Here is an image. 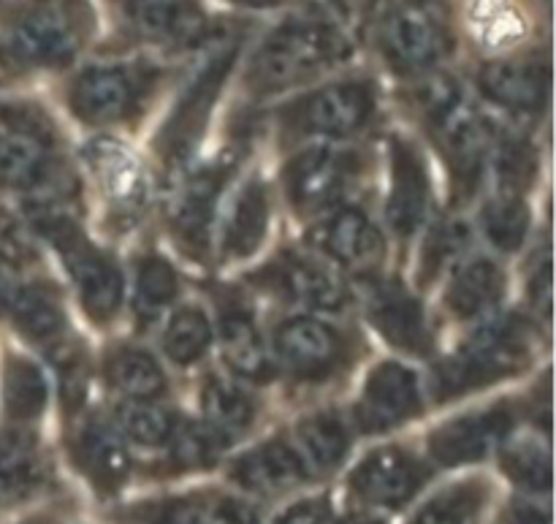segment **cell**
Listing matches in <instances>:
<instances>
[{"label":"cell","mask_w":556,"mask_h":524,"mask_svg":"<svg viewBox=\"0 0 556 524\" xmlns=\"http://www.w3.org/2000/svg\"><path fill=\"white\" fill-rule=\"evenodd\" d=\"M275 524H334V514H331L329 500L313 498L291 506Z\"/></svg>","instance_id":"cell-47"},{"label":"cell","mask_w":556,"mask_h":524,"mask_svg":"<svg viewBox=\"0 0 556 524\" xmlns=\"http://www.w3.org/2000/svg\"><path fill=\"white\" fill-rule=\"evenodd\" d=\"M494 174H497L500 194H516L535 179L538 155L530 141L519 134H505L494 147Z\"/></svg>","instance_id":"cell-40"},{"label":"cell","mask_w":556,"mask_h":524,"mask_svg":"<svg viewBox=\"0 0 556 524\" xmlns=\"http://www.w3.org/2000/svg\"><path fill=\"white\" fill-rule=\"evenodd\" d=\"M532 357L530 326L519 319H500L483 326L470 342L459 348L434 375L438 400H456L467 391L521 373Z\"/></svg>","instance_id":"cell-5"},{"label":"cell","mask_w":556,"mask_h":524,"mask_svg":"<svg viewBox=\"0 0 556 524\" xmlns=\"http://www.w3.org/2000/svg\"><path fill=\"white\" fill-rule=\"evenodd\" d=\"M27 524H54V522H47V520H36V522H27Z\"/></svg>","instance_id":"cell-53"},{"label":"cell","mask_w":556,"mask_h":524,"mask_svg":"<svg viewBox=\"0 0 556 524\" xmlns=\"http://www.w3.org/2000/svg\"><path fill=\"white\" fill-rule=\"evenodd\" d=\"M369 321L391 346L410 357H427L432 351V332L424 308L400 283L386 280L369 291Z\"/></svg>","instance_id":"cell-19"},{"label":"cell","mask_w":556,"mask_h":524,"mask_svg":"<svg viewBox=\"0 0 556 524\" xmlns=\"http://www.w3.org/2000/svg\"><path fill=\"white\" fill-rule=\"evenodd\" d=\"M123 25L136 41L150 47L193 49L210 43V14L201 0H117Z\"/></svg>","instance_id":"cell-10"},{"label":"cell","mask_w":556,"mask_h":524,"mask_svg":"<svg viewBox=\"0 0 556 524\" xmlns=\"http://www.w3.org/2000/svg\"><path fill=\"white\" fill-rule=\"evenodd\" d=\"M223 183H226V169L212 166L204 172L193 174L182 188L179 199L174 201L172 210V232L174 239L185 253L193 259H204L210 250L212 217H215L217 196H220Z\"/></svg>","instance_id":"cell-23"},{"label":"cell","mask_w":556,"mask_h":524,"mask_svg":"<svg viewBox=\"0 0 556 524\" xmlns=\"http://www.w3.org/2000/svg\"><path fill=\"white\" fill-rule=\"evenodd\" d=\"M378 49L400 76H427L454 52V30L434 3L400 0L380 20Z\"/></svg>","instance_id":"cell-7"},{"label":"cell","mask_w":556,"mask_h":524,"mask_svg":"<svg viewBox=\"0 0 556 524\" xmlns=\"http://www.w3.org/2000/svg\"><path fill=\"white\" fill-rule=\"evenodd\" d=\"M106 380L128 402H155L166 391L161 364L141 348H117L106 359Z\"/></svg>","instance_id":"cell-30"},{"label":"cell","mask_w":556,"mask_h":524,"mask_svg":"<svg viewBox=\"0 0 556 524\" xmlns=\"http://www.w3.org/2000/svg\"><path fill=\"white\" fill-rule=\"evenodd\" d=\"M503 471L514 484H519L530 495L552 492V457L546 446H538L535 440H514L503 444Z\"/></svg>","instance_id":"cell-35"},{"label":"cell","mask_w":556,"mask_h":524,"mask_svg":"<svg viewBox=\"0 0 556 524\" xmlns=\"http://www.w3.org/2000/svg\"><path fill=\"white\" fill-rule=\"evenodd\" d=\"M212 511H215L217 524H264L258 506L253 500L237 498V495L212 498Z\"/></svg>","instance_id":"cell-46"},{"label":"cell","mask_w":556,"mask_h":524,"mask_svg":"<svg viewBox=\"0 0 556 524\" xmlns=\"http://www.w3.org/2000/svg\"><path fill=\"white\" fill-rule=\"evenodd\" d=\"M228 3L239 5V9H250V11H269V9H280L286 0H228Z\"/></svg>","instance_id":"cell-51"},{"label":"cell","mask_w":556,"mask_h":524,"mask_svg":"<svg viewBox=\"0 0 556 524\" xmlns=\"http://www.w3.org/2000/svg\"><path fill=\"white\" fill-rule=\"evenodd\" d=\"M313 242L324 250L329 259L353 272H372L383 264L386 242L380 228L364 210L334 212L329 221L320 223L313 234Z\"/></svg>","instance_id":"cell-18"},{"label":"cell","mask_w":556,"mask_h":524,"mask_svg":"<svg viewBox=\"0 0 556 524\" xmlns=\"http://www.w3.org/2000/svg\"><path fill=\"white\" fill-rule=\"evenodd\" d=\"M467 245V228L459 226V223H440L438 228L429 237L427 248H424V264H421V275L424 283L432 280L451 259L465 250Z\"/></svg>","instance_id":"cell-43"},{"label":"cell","mask_w":556,"mask_h":524,"mask_svg":"<svg viewBox=\"0 0 556 524\" xmlns=\"http://www.w3.org/2000/svg\"><path fill=\"white\" fill-rule=\"evenodd\" d=\"M269 228V196L258 179H250L233 199L223 234V255L226 259H248L261 248Z\"/></svg>","instance_id":"cell-26"},{"label":"cell","mask_w":556,"mask_h":524,"mask_svg":"<svg viewBox=\"0 0 556 524\" xmlns=\"http://www.w3.org/2000/svg\"><path fill=\"white\" fill-rule=\"evenodd\" d=\"M429 174L424 158L405 139L391 141V196L386 215L400 237H413L429 212Z\"/></svg>","instance_id":"cell-20"},{"label":"cell","mask_w":556,"mask_h":524,"mask_svg":"<svg viewBox=\"0 0 556 524\" xmlns=\"http://www.w3.org/2000/svg\"><path fill=\"white\" fill-rule=\"evenodd\" d=\"M147 524H217L212 500L204 498H174L163 500L161 506L150 509Z\"/></svg>","instance_id":"cell-44"},{"label":"cell","mask_w":556,"mask_h":524,"mask_svg":"<svg viewBox=\"0 0 556 524\" xmlns=\"http://www.w3.org/2000/svg\"><path fill=\"white\" fill-rule=\"evenodd\" d=\"M505 524H552V511L532 500H519L508 509Z\"/></svg>","instance_id":"cell-49"},{"label":"cell","mask_w":556,"mask_h":524,"mask_svg":"<svg viewBox=\"0 0 556 524\" xmlns=\"http://www.w3.org/2000/svg\"><path fill=\"white\" fill-rule=\"evenodd\" d=\"M421 411V386L410 367L383 362L369 373L356 406V422L362 433H389L410 422Z\"/></svg>","instance_id":"cell-13"},{"label":"cell","mask_w":556,"mask_h":524,"mask_svg":"<svg viewBox=\"0 0 556 524\" xmlns=\"http://www.w3.org/2000/svg\"><path fill=\"white\" fill-rule=\"evenodd\" d=\"M228 476L242 492L255 498H277L309 482L307 471L288 440H266L258 449L248 451L233 462Z\"/></svg>","instance_id":"cell-22"},{"label":"cell","mask_w":556,"mask_h":524,"mask_svg":"<svg viewBox=\"0 0 556 524\" xmlns=\"http://www.w3.org/2000/svg\"><path fill=\"white\" fill-rule=\"evenodd\" d=\"M288 444L293 446L307 476L318 478L340 467L351 438L337 413H315L293 427V438Z\"/></svg>","instance_id":"cell-25"},{"label":"cell","mask_w":556,"mask_h":524,"mask_svg":"<svg viewBox=\"0 0 556 524\" xmlns=\"http://www.w3.org/2000/svg\"><path fill=\"white\" fill-rule=\"evenodd\" d=\"M0 313L36 346L52 348L63 342V308L52 288L41 283H11L0 275Z\"/></svg>","instance_id":"cell-21"},{"label":"cell","mask_w":556,"mask_h":524,"mask_svg":"<svg viewBox=\"0 0 556 524\" xmlns=\"http://www.w3.org/2000/svg\"><path fill=\"white\" fill-rule=\"evenodd\" d=\"M418 103L448 161L456 188L462 194H472L492 152V128L486 117L465 96V87L445 74H427L418 87Z\"/></svg>","instance_id":"cell-3"},{"label":"cell","mask_w":556,"mask_h":524,"mask_svg":"<svg viewBox=\"0 0 556 524\" xmlns=\"http://www.w3.org/2000/svg\"><path fill=\"white\" fill-rule=\"evenodd\" d=\"M427 478L429 473L418 457L400 446H386L358 462L351 473V492L369 509L396 511L421 492Z\"/></svg>","instance_id":"cell-11"},{"label":"cell","mask_w":556,"mask_h":524,"mask_svg":"<svg viewBox=\"0 0 556 524\" xmlns=\"http://www.w3.org/2000/svg\"><path fill=\"white\" fill-rule=\"evenodd\" d=\"M337 524H386V522L380 520V516L367 514V511H362V514H348V516H342V520L337 522Z\"/></svg>","instance_id":"cell-52"},{"label":"cell","mask_w":556,"mask_h":524,"mask_svg":"<svg viewBox=\"0 0 556 524\" xmlns=\"http://www.w3.org/2000/svg\"><path fill=\"white\" fill-rule=\"evenodd\" d=\"M172 457L182 471H201L215 465L220 451L226 449L220 438L206 424H185L172 435Z\"/></svg>","instance_id":"cell-41"},{"label":"cell","mask_w":556,"mask_h":524,"mask_svg":"<svg viewBox=\"0 0 556 524\" xmlns=\"http://www.w3.org/2000/svg\"><path fill=\"white\" fill-rule=\"evenodd\" d=\"M177 429V419L168 408L155 402H128L117 411V433L139 446H166Z\"/></svg>","instance_id":"cell-38"},{"label":"cell","mask_w":556,"mask_h":524,"mask_svg":"<svg viewBox=\"0 0 556 524\" xmlns=\"http://www.w3.org/2000/svg\"><path fill=\"white\" fill-rule=\"evenodd\" d=\"M49 400V384L41 370L22 357H9L3 364V408L16 424L36 422Z\"/></svg>","instance_id":"cell-32"},{"label":"cell","mask_w":556,"mask_h":524,"mask_svg":"<svg viewBox=\"0 0 556 524\" xmlns=\"http://www.w3.org/2000/svg\"><path fill=\"white\" fill-rule=\"evenodd\" d=\"M177 272H174V266L166 259H161V255H147V259H141L139 272H136L134 299L136 315L141 321L150 324L152 319H157L177 299Z\"/></svg>","instance_id":"cell-34"},{"label":"cell","mask_w":556,"mask_h":524,"mask_svg":"<svg viewBox=\"0 0 556 524\" xmlns=\"http://www.w3.org/2000/svg\"><path fill=\"white\" fill-rule=\"evenodd\" d=\"M0 125L9 134L22 136L27 141H36L47 150L54 141V125L49 114L38 103L30 101H0Z\"/></svg>","instance_id":"cell-42"},{"label":"cell","mask_w":556,"mask_h":524,"mask_svg":"<svg viewBox=\"0 0 556 524\" xmlns=\"http://www.w3.org/2000/svg\"><path fill=\"white\" fill-rule=\"evenodd\" d=\"M201 408H204V424L226 446L248 433L255 419V402L250 400L248 391L223 378L206 380L201 391Z\"/></svg>","instance_id":"cell-31"},{"label":"cell","mask_w":556,"mask_h":524,"mask_svg":"<svg viewBox=\"0 0 556 524\" xmlns=\"http://www.w3.org/2000/svg\"><path fill=\"white\" fill-rule=\"evenodd\" d=\"M275 351L282 367L299 380H320L345 357V342L334 326L318 319H291L277 329Z\"/></svg>","instance_id":"cell-16"},{"label":"cell","mask_w":556,"mask_h":524,"mask_svg":"<svg viewBox=\"0 0 556 524\" xmlns=\"http://www.w3.org/2000/svg\"><path fill=\"white\" fill-rule=\"evenodd\" d=\"M554 283H552V261L543 259L541 266H535L530 277V299L532 308L543 315V321L552 319V297H554Z\"/></svg>","instance_id":"cell-48"},{"label":"cell","mask_w":556,"mask_h":524,"mask_svg":"<svg viewBox=\"0 0 556 524\" xmlns=\"http://www.w3.org/2000/svg\"><path fill=\"white\" fill-rule=\"evenodd\" d=\"M239 52H242V36H228L226 33V36H217L212 41V49L201 60L199 68L193 71L188 87L177 98L172 114L157 134V152H161L163 163L179 166L190 155L195 141L204 134L212 107H215Z\"/></svg>","instance_id":"cell-6"},{"label":"cell","mask_w":556,"mask_h":524,"mask_svg":"<svg viewBox=\"0 0 556 524\" xmlns=\"http://www.w3.org/2000/svg\"><path fill=\"white\" fill-rule=\"evenodd\" d=\"M54 179V166L47 150L22 136L0 134V190L47 194Z\"/></svg>","instance_id":"cell-28"},{"label":"cell","mask_w":556,"mask_h":524,"mask_svg":"<svg viewBox=\"0 0 556 524\" xmlns=\"http://www.w3.org/2000/svg\"><path fill=\"white\" fill-rule=\"evenodd\" d=\"M33 226L41 237H47L63 255V264L79 291L87 315L98 324H109L123 308L125 280L112 259L98 250L90 239L81 234L74 217L63 212V201H38L27 204Z\"/></svg>","instance_id":"cell-4"},{"label":"cell","mask_w":556,"mask_h":524,"mask_svg":"<svg viewBox=\"0 0 556 524\" xmlns=\"http://www.w3.org/2000/svg\"><path fill=\"white\" fill-rule=\"evenodd\" d=\"M424 3H434V5H438V3H440V0H424Z\"/></svg>","instance_id":"cell-54"},{"label":"cell","mask_w":556,"mask_h":524,"mask_svg":"<svg viewBox=\"0 0 556 524\" xmlns=\"http://www.w3.org/2000/svg\"><path fill=\"white\" fill-rule=\"evenodd\" d=\"M38 440L27 429H0V484L20 492L36 478Z\"/></svg>","instance_id":"cell-39"},{"label":"cell","mask_w":556,"mask_h":524,"mask_svg":"<svg viewBox=\"0 0 556 524\" xmlns=\"http://www.w3.org/2000/svg\"><path fill=\"white\" fill-rule=\"evenodd\" d=\"M481 223L489 242L510 253V250H519L521 242L527 239V232H530V210H527L521 196L497 194L483 207Z\"/></svg>","instance_id":"cell-37"},{"label":"cell","mask_w":556,"mask_h":524,"mask_svg":"<svg viewBox=\"0 0 556 524\" xmlns=\"http://www.w3.org/2000/svg\"><path fill=\"white\" fill-rule=\"evenodd\" d=\"M514 411L505 406L467 413V416H459L440 427L429 438V451L445 467L470 465V462L483 460L494 449H500L514 433Z\"/></svg>","instance_id":"cell-15"},{"label":"cell","mask_w":556,"mask_h":524,"mask_svg":"<svg viewBox=\"0 0 556 524\" xmlns=\"http://www.w3.org/2000/svg\"><path fill=\"white\" fill-rule=\"evenodd\" d=\"M478 87L508 112L538 114L552 98V63L546 54L535 52L489 60L478 71Z\"/></svg>","instance_id":"cell-12"},{"label":"cell","mask_w":556,"mask_h":524,"mask_svg":"<svg viewBox=\"0 0 556 524\" xmlns=\"http://www.w3.org/2000/svg\"><path fill=\"white\" fill-rule=\"evenodd\" d=\"M212 346V326L199 308H185L168 321L163 335V351L179 367L199 362Z\"/></svg>","instance_id":"cell-36"},{"label":"cell","mask_w":556,"mask_h":524,"mask_svg":"<svg viewBox=\"0 0 556 524\" xmlns=\"http://www.w3.org/2000/svg\"><path fill=\"white\" fill-rule=\"evenodd\" d=\"M489 500V484L481 478L459 482L421 506L410 524H476Z\"/></svg>","instance_id":"cell-33"},{"label":"cell","mask_w":556,"mask_h":524,"mask_svg":"<svg viewBox=\"0 0 556 524\" xmlns=\"http://www.w3.org/2000/svg\"><path fill=\"white\" fill-rule=\"evenodd\" d=\"M353 174V158L331 147H309L299 152L286 169V190L299 215L324 212L348 188Z\"/></svg>","instance_id":"cell-14"},{"label":"cell","mask_w":556,"mask_h":524,"mask_svg":"<svg viewBox=\"0 0 556 524\" xmlns=\"http://www.w3.org/2000/svg\"><path fill=\"white\" fill-rule=\"evenodd\" d=\"M351 54V38L331 16L296 11L261 38L244 79L255 96H275L320 79L348 63Z\"/></svg>","instance_id":"cell-1"},{"label":"cell","mask_w":556,"mask_h":524,"mask_svg":"<svg viewBox=\"0 0 556 524\" xmlns=\"http://www.w3.org/2000/svg\"><path fill=\"white\" fill-rule=\"evenodd\" d=\"M220 340L228 367L248 380H266L271 375L269 351L258 335L253 315L242 308L223 310Z\"/></svg>","instance_id":"cell-27"},{"label":"cell","mask_w":556,"mask_h":524,"mask_svg":"<svg viewBox=\"0 0 556 524\" xmlns=\"http://www.w3.org/2000/svg\"><path fill=\"white\" fill-rule=\"evenodd\" d=\"M96 33L90 0H14L0 20V71L63 68Z\"/></svg>","instance_id":"cell-2"},{"label":"cell","mask_w":556,"mask_h":524,"mask_svg":"<svg viewBox=\"0 0 556 524\" xmlns=\"http://www.w3.org/2000/svg\"><path fill=\"white\" fill-rule=\"evenodd\" d=\"M261 280L286 302L309 310H340L348 302L340 277L329 266L302 253H282L261 272Z\"/></svg>","instance_id":"cell-17"},{"label":"cell","mask_w":556,"mask_h":524,"mask_svg":"<svg viewBox=\"0 0 556 524\" xmlns=\"http://www.w3.org/2000/svg\"><path fill=\"white\" fill-rule=\"evenodd\" d=\"M161 79L150 60H117L81 68L68 85V103L79 120L109 125L134 117Z\"/></svg>","instance_id":"cell-8"},{"label":"cell","mask_w":556,"mask_h":524,"mask_svg":"<svg viewBox=\"0 0 556 524\" xmlns=\"http://www.w3.org/2000/svg\"><path fill=\"white\" fill-rule=\"evenodd\" d=\"M76 467L87 476V482L103 495H114L130 473V454L125 438L117 427L103 422H87L76 433L74 440Z\"/></svg>","instance_id":"cell-24"},{"label":"cell","mask_w":556,"mask_h":524,"mask_svg":"<svg viewBox=\"0 0 556 524\" xmlns=\"http://www.w3.org/2000/svg\"><path fill=\"white\" fill-rule=\"evenodd\" d=\"M33 261H36V250H33L30 234L11 212L0 210V264L20 270Z\"/></svg>","instance_id":"cell-45"},{"label":"cell","mask_w":556,"mask_h":524,"mask_svg":"<svg viewBox=\"0 0 556 524\" xmlns=\"http://www.w3.org/2000/svg\"><path fill=\"white\" fill-rule=\"evenodd\" d=\"M503 294L505 277L503 272H500V266L486 259H478L456 272V277L451 280L445 302H448L451 313L459 315V319L472 321L492 313L500 304V299H503Z\"/></svg>","instance_id":"cell-29"},{"label":"cell","mask_w":556,"mask_h":524,"mask_svg":"<svg viewBox=\"0 0 556 524\" xmlns=\"http://www.w3.org/2000/svg\"><path fill=\"white\" fill-rule=\"evenodd\" d=\"M324 3L345 20H364L378 9L380 0H324Z\"/></svg>","instance_id":"cell-50"},{"label":"cell","mask_w":556,"mask_h":524,"mask_svg":"<svg viewBox=\"0 0 556 524\" xmlns=\"http://www.w3.org/2000/svg\"><path fill=\"white\" fill-rule=\"evenodd\" d=\"M375 114V87L367 79L320 85L282 109V123L293 134L345 139L367 128Z\"/></svg>","instance_id":"cell-9"}]
</instances>
